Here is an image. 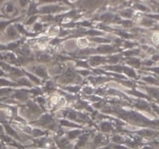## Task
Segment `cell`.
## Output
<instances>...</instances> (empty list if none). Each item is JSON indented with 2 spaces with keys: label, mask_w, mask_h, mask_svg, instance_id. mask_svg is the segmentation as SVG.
<instances>
[{
  "label": "cell",
  "mask_w": 159,
  "mask_h": 149,
  "mask_svg": "<svg viewBox=\"0 0 159 149\" xmlns=\"http://www.w3.org/2000/svg\"><path fill=\"white\" fill-rule=\"evenodd\" d=\"M20 3H21L22 6H24L27 3V0H20Z\"/></svg>",
  "instance_id": "1"
},
{
  "label": "cell",
  "mask_w": 159,
  "mask_h": 149,
  "mask_svg": "<svg viewBox=\"0 0 159 149\" xmlns=\"http://www.w3.org/2000/svg\"><path fill=\"white\" fill-rule=\"evenodd\" d=\"M34 20H36V17H33V18H31L30 20H29V22H28V23H31Z\"/></svg>",
  "instance_id": "2"
},
{
  "label": "cell",
  "mask_w": 159,
  "mask_h": 149,
  "mask_svg": "<svg viewBox=\"0 0 159 149\" xmlns=\"http://www.w3.org/2000/svg\"><path fill=\"white\" fill-rule=\"evenodd\" d=\"M43 1H46V2H52L54 0H43Z\"/></svg>",
  "instance_id": "3"
}]
</instances>
